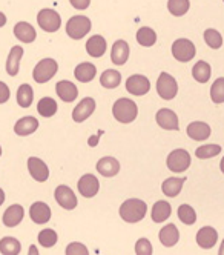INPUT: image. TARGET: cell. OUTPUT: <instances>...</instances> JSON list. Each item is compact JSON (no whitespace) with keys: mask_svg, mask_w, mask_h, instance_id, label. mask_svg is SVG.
<instances>
[{"mask_svg":"<svg viewBox=\"0 0 224 255\" xmlns=\"http://www.w3.org/2000/svg\"><path fill=\"white\" fill-rule=\"evenodd\" d=\"M55 91H57V96L60 97V100L66 102V103H71L77 99L79 96V89L77 86L74 85L72 82L69 80H62L55 85Z\"/></svg>","mask_w":224,"mask_h":255,"instance_id":"20","label":"cell"},{"mask_svg":"<svg viewBox=\"0 0 224 255\" xmlns=\"http://www.w3.org/2000/svg\"><path fill=\"white\" fill-rule=\"evenodd\" d=\"M126 89L129 94L141 97L149 93V89H151V82H149V79L146 76L134 74L126 80Z\"/></svg>","mask_w":224,"mask_h":255,"instance_id":"10","label":"cell"},{"mask_svg":"<svg viewBox=\"0 0 224 255\" xmlns=\"http://www.w3.org/2000/svg\"><path fill=\"white\" fill-rule=\"evenodd\" d=\"M186 181V177H169L163 181L161 185V191L166 197H177L181 189H183V185Z\"/></svg>","mask_w":224,"mask_h":255,"instance_id":"28","label":"cell"},{"mask_svg":"<svg viewBox=\"0 0 224 255\" xmlns=\"http://www.w3.org/2000/svg\"><path fill=\"white\" fill-rule=\"evenodd\" d=\"M37 240H39L40 246L49 249V248L55 246V243H57V240H59V235H57V232H55L54 229H43V231L39 232Z\"/></svg>","mask_w":224,"mask_h":255,"instance_id":"36","label":"cell"},{"mask_svg":"<svg viewBox=\"0 0 224 255\" xmlns=\"http://www.w3.org/2000/svg\"><path fill=\"white\" fill-rule=\"evenodd\" d=\"M96 111V100L92 97H85L72 111V120L76 123H82L92 116Z\"/></svg>","mask_w":224,"mask_h":255,"instance_id":"13","label":"cell"},{"mask_svg":"<svg viewBox=\"0 0 224 255\" xmlns=\"http://www.w3.org/2000/svg\"><path fill=\"white\" fill-rule=\"evenodd\" d=\"M5 23H6V15L3 12H0V28L5 26Z\"/></svg>","mask_w":224,"mask_h":255,"instance_id":"46","label":"cell"},{"mask_svg":"<svg viewBox=\"0 0 224 255\" xmlns=\"http://www.w3.org/2000/svg\"><path fill=\"white\" fill-rule=\"evenodd\" d=\"M192 76L198 83H208L211 79V65L204 60H200L192 68Z\"/></svg>","mask_w":224,"mask_h":255,"instance_id":"32","label":"cell"},{"mask_svg":"<svg viewBox=\"0 0 224 255\" xmlns=\"http://www.w3.org/2000/svg\"><path fill=\"white\" fill-rule=\"evenodd\" d=\"M69 2L74 8L79 9V11H83L91 5V0H69Z\"/></svg>","mask_w":224,"mask_h":255,"instance_id":"45","label":"cell"},{"mask_svg":"<svg viewBox=\"0 0 224 255\" xmlns=\"http://www.w3.org/2000/svg\"><path fill=\"white\" fill-rule=\"evenodd\" d=\"M211 99L214 103H224V77H220L211 86Z\"/></svg>","mask_w":224,"mask_h":255,"instance_id":"40","label":"cell"},{"mask_svg":"<svg viewBox=\"0 0 224 255\" xmlns=\"http://www.w3.org/2000/svg\"><path fill=\"white\" fill-rule=\"evenodd\" d=\"M100 83L103 88L114 89L121 83V76L117 69H106L103 74L100 76Z\"/></svg>","mask_w":224,"mask_h":255,"instance_id":"31","label":"cell"},{"mask_svg":"<svg viewBox=\"0 0 224 255\" xmlns=\"http://www.w3.org/2000/svg\"><path fill=\"white\" fill-rule=\"evenodd\" d=\"M54 198L55 202H57L63 209L66 211H72L77 208V197L74 194V191L66 186V185H60L55 188V192H54Z\"/></svg>","mask_w":224,"mask_h":255,"instance_id":"9","label":"cell"},{"mask_svg":"<svg viewBox=\"0 0 224 255\" xmlns=\"http://www.w3.org/2000/svg\"><path fill=\"white\" fill-rule=\"evenodd\" d=\"M91 20L86 15H74L66 23V34L72 40H80L91 31Z\"/></svg>","mask_w":224,"mask_h":255,"instance_id":"3","label":"cell"},{"mask_svg":"<svg viewBox=\"0 0 224 255\" xmlns=\"http://www.w3.org/2000/svg\"><path fill=\"white\" fill-rule=\"evenodd\" d=\"M59 71V63L54 59H43L39 63L35 65L34 71H32V79L35 80V83H46L48 80H51Z\"/></svg>","mask_w":224,"mask_h":255,"instance_id":"4","label":"cell"},{"mask_svg":"<svg viewBox=\"0 0 224 255\" xmlns=\"http://www.w3.org/2000/svg\"><path fill=\"white\" fill-rule=\"evenodd\" d=\"M220 152H221V146H218V144H204V146L197 148L195 155L201 160H206V158H212L218 155Z\"/></svg>","mask_w":224,"mask_h":255,"instance_id":"41","label":"cell"},{"mask_svg":"<svg viewBox=\"0 0 224 255\" xmlns=\"http://www.w3.org/2000/svg\"><path fill=\"white\" fill-rule=\"evenodd\" d=\"M0 155H2V146H0Z\"/></svg>","mask_w":224,"mask_h":255,"instance_id":"51","label":"cell"},{"mask_svg":"<svg viewBox=\"0 0 224 255\" xmlns=\"http://www.w3.org/2000/svg\"><path fill=\"white\" fill-rule=\"evenodd\" d=\"M22 57H23V48L22 46H12L9 54H8V59H6V72H8V76L15 77L18 74Z\"/></svg>","mask_w":224,"mask_h":255,"instance_id":"18","label":"cell"},{"mask_svg":"<svg viewBox=\"0 0 224 255\" xmlns=\"http://www.w3.org/2000/svg\"><path fill=\"white\" fill-rule=\"evenodd\" d=\"M23 217H25V209L23 206L20 205H11L5 214H3V218H2V222L6 228H15L17 225H20L22 220H23Z\"/></svg>","mask_w":224,"mask_h":255,"instance_id":"16","label":"cell"},{"mask_svg":"<svg viewBox=\"0 0 224 255\" xmlns=\"http://www.w3.org/2000/svg\"><path fill=\"white\" fill-rule=\"evenodd\" d=\"M220 168H221V172L224 174V157L221 158V163H220Z\"/></svg>","mask_w":224,"mask_h":255,"instance_id":"50","label":"cell"},{"mask_svg":"<svg viewBox=\"0 0 224 255\" xmlns=\"http://www.w3.org/2000/svg\"><path fill=\"white\" fill-rule=\"evenodd\" d=\"M37 23H39V26L46 32H55L62 26V17L54 9L45 8L37 14Z\"/></svg>","mask_w":224,"mask_h":255,"instance_id":"8","label":"cell"},{"mask_svg":"<svg viewBox=\"0 0 224 255\" xmlns=\"http://www.w3.org/2000/svg\"><path fill=\"white\" fill-rule=\"evenodd\" d=\"M186 132H188V135L192 140L201 141V140H206L211 137V126L204 122H192L191 125H188Z\"/></svg>","mask_w":224,"mask_h":255,"instance_id":"24","label":"cell"},{"mask_svg":"<svg viewBox=\"0 0 224 255\" xmlns=\"http://www.w3.org/2000/svg\"><path fill=\"white\" fill-rule=\"evenodd\" d=\"M32 100H34V91H32L31 85L25 83V85L18 86V91H17V103H18V106L29 108L32 105Z\"/></svg>","mask_w":224,"mask_h":255,"instance_id":"33","label":"cell"},{"mask_svg":"<svg viewBox=\"0 0 224 255\" xmlns=\"http://www.w3.org/2000/svg\"><path fill=\"white\" fill-rule=\"evenodd\" d=\"M79 192L85 197V198H92L96 197L99 189H100V183L94 174H85L80 180H79Z\"/></svg>","mask_w":224,"mask_h":255,"instance_id":"14","label":"cell"},{"mask_svg":"<svg viewBox=\"0 0 224 255\" xmlns=\"http://www.w3.org/2000/svg\"><path fill=\"white\" fill-rule=\"evenodd\" d=\"M29 254H35V255H37V254H39V251L35 249V246H31V249H29Z\"/></svg>","mask_w":224,"mask_h":255,"instance_id":"49","label":"cell"},{"mask_svg":"<svg viewBox=\"0 0 224 255\" xmlns=\"http://www.w3.org/2000/svg\"><path fill=\"white\" fill-rule=\"evenodd\" d=\"M3 202H5V192H3L2 188H0V206L3 205Z\"/></svg>","mask_w":224,"mask_h":255,"instance_id":"47","label":"cell"},{"mask_svg":"<svg viewBox=\"0 0 224 255\" xmlns=\"http://www.w3.org/2000/svg\"><path fill=\"white\" fill-rule=\"evenodd\" d=\"M65 252L68 255H88L89 254L88 248L83 243H79V242H74V243L68 245V248H66Z\"/></svg>","mask_w":224,"mask_h":255,"instance_id":"43","label":"cell"},{"mask_svg":"<svg viewBox=\"0 0 224 255\" xmlns=\"http://www.w3.org/2000/svg\"><path fill=\"white\" fill-rule=\"evenodd\" d=\"M106 48H108V43L105 40V37H102V35H92L91 39H88L86 42V51L91 57H103L105 52H106Z\"/></svg>","mask_w":224,"mask_h":255,"instance_id":"23","label":"cell"},{"mask_svg":"<svg viewBox=\"0 0 224 255\" xmlns=\"http://www.w3.org/2000/svg\"><path fill=\"white\" fill-rule=\"evenodd\" d=\"M172 214V208H171V203H167L166 200H160V202L154 203L152 206V211H151V217L155 223H163L166 222L167 218L171 217Z\"/></svg>","mask_w":224,"mask_h":255,"instance_id":"29","label":"cell"},{"mask_svg":"<svg viewBox=\"0 0 224 255\" xmlns=\"http://www.w3.org/2000/svg\"><path fill=\"white\" fill-rule=\"evenodd\" d=\"M74 76H76V79L79 82L88 83V82L96 79V76H97V66L94 63L83 62V63L76 66V69H74Z\"/></svg>","mask_w":224,"mask_h":255,"instance_id":"25","label":"cell"},{"mask_svg":"<svg viewBox=\"0 0 224 255\" xmlns=\"http://www.w3.org/2000/svg\"><path fill=\"white\" fill-rule=\"evenodd\" d=\"M129 45L124 40H117L114 45H112V51H111V60L114 65L121 66L127 62L129 59Z\"/></svg>","mask_w":224,"mask_h":255,"instance_id":"21","label":"cell"},{"mask_svg":"<svg viewBox=\"0 0 224 255\" xmlns=\"http://www.w3.org/2000/svg\"><path fill=\"white\" fill-rule=\"evenodd\" d=\"M97 171L103 177H115L120 172V163L114 157H103L97 161Z\"/></svg>","mask_w":224,"mask_h":255,"instance_id":"22","label":"cell"},{"mask_svg":"<svg viewBox=\"0 0 224 255\" xmlns=\"http://www.w3.org/2000/svg\"><path fill=\"white\" fill-rule=\"evenodd\" d=\"M29 217L35 225H45L51 218V208L43 202H35L29 208Z\"/></svg>","mask_w":224,"mask_h":255,"instance_id":"15","label":"cell"},{"mask_svg":"<svg viewBox=\"0 0 224 255\" xmlns=\"http://www.w3.org/2000/svg\"><path fill=\"white\" fill-rule=\"evenodd\" d=\"M37 128H39V120L35 117H31V116H26V117H22L18 119L14 125V132L20 137H25V135H29L32 132L37 131Z\"/></svg>","mask_w":224,"mask_h":255,"instance_id":"17","label":"cell"},{"mask_svg":"<svg viewBox=\"0 0 224 255\" xmlns=\"http://www.w3.org/2000/svg\"><path fill=\"white\" fill-rule=\"evenodd\" d=\"M189 8H191L189 0H169V2H167V9L175 17L184 15L189 11Z\"/></svg>","mask_w":224,"mask_h":255,"instance_id":"37","label":"cell"},{"mask_svg":"<svg viewBox=\"0 0 224 255\" xmlns=\"http://www.w3.org/2000/svg\"><path fill=\"white\" fill-rule=\"evenodd\" d=\"M14 35L23 43H32L37 39V32L34 26L28 22H18L14 26Z\"/></svg>","mask_w":224,"mask_h":255,"instance_id":"26","label":"cell"},{"mask_svg":"<svg viewBox=\"0 0 224 255\" xmlns=\"http://www.w3.org/2000/svg\"><path fill=\"white\" fill-rule=\"evenodd\" d=\"M218 240V234L214 228L211 226H204L197 232V245L203 249H211L215 246Z\"/></svg>","mask_w":224,"mask_h":255,"instance_id":"19","label":"cell"},{"mask_svg":"<svg viewBox=\"0 0 224 255\" xmlns=\"http://www.w3.org/2000/svg\"><path fill=\"white\" fill-rule=\"evenodd\" d=\"M146 211H147L146 202H143L140 198H127L126 202L121 203L118 214L121 217V220L134 225L143 220L146 217Z\"/></svg>","mask_w":224,"mask_h":255,"instance_id":"1","label":"cell"},{"mask_svg":"<svg viewBox=\"0 0 224 255\" xmlns=\"http://www.w3.org/2000/svg\"><path fill=\"white\" fill-rule=\"evenodd\" d=\"M166 165L171 172H175V174L184 172L191 166V154L186 149H174L167 155Z\"/></svg>","mask_w":224,"mask_h":255,"instance_id":"5","label":"cell"},{"mask_svg":"<svg viewBox=\"0 0 224 255\" xmlns=\"http://www.w3.org/2000/svg\"><path fill=\"white\" fill-rule=\"evenodd\" d=\"M157 93L163 100L175 99V96L178 93L177 80L171 74H167V72H161V74L158 76V80H157Z\"/></svg>","mask_w":224,"mask_h":255,"instance_id":"7","label":"cell"},{"mask_svg":"<svg viewBox=\"0 0 224 255\" xmlns=\"http://www.w3.org/2000/svg\"><path fill=\"white\" fill-rule=\"evenodd\" d=\"M112 116L114 119L123 125L127 123H132L137 116H138V106L134 100H129V99H118L114 106H112Z\"/></svg>","mask_w":224,"mask_h":255,"instance_id":"2","label":"cell"},{"mask_svg":"<svg viewBox=\"0 0 224 255\" xmlns=\"http://www.w3.org/2000/svg\"><path fill=\"white\" fill-rule=\"evenodd\" d=\"M178 218L184 225L191 226V225H194L197 222V212L189 205H181L178 208Z\"/></svg>","mask_w":224,"mask_h":255,"instance_id":"38","label":"cell"},{"mask_svg":"<svg viewBox=\"0 0 224 255\" xmlns=\"http://www.w3.org/2000/svg\"><path fill=\"white\" fill-rule=\"evenodd\" d=\"M37 111L42 117H52L57 113V102L51 97H43L39 103H37Z\"/></svg>","mask_w":224,"mask_h":255,"instance_id":"35","label":"cell"},{"mask_svg":"<svg viewBox=\"0 0 224 255\" xmlns=\"http://www.w3.org/2000/svg\"><path fill=\"white\" fill-rule=\"evenodd\" d=\"M9 97H11V91H9V88L6 86V83L0 82V105L6 103V102L9 100Z\"/></svg>","mask_w":224,"mask_h":255,"instance_id":"44","label":"cell"},{"mask_svg":"<svg viewBox=\"0 0 224 255\" xmlns=\"http://www.w3.org/2000/svg\"><path fill=\"white\" fill-rule=\"evenodd\" d=\"M223 2H224V0H223Z\"/></svg>","mask_w":224,"mask_h":255,"instance_id":"52","label":"cell"},{"mask_svg":"<svg viewBox=\"0 0 224 255\" xmlns=\"http://www.w3.org/2000/svg\"><path fill=\"white\" fill-rule=\"evenodd\" d=\"M28 171H29L31 177L35 181H39V183H43V181H46L48 177H49L48 165L43 160L37 158V157H29L28 158Z\"/></svg>","mask_w":224,"mask_h":255,"instance_id":"12","label":"cell"},{"mask_svg":"<svg viewBox=\"0 0 224 255\" xmlns=\"http://www.w3.org/2000/svg\"><path fill=\"white\" fill-rule=\"evenodd\" d=\"M137 42L144 46V48H149V46H154L155 42H157V34L152 28H147V26H143L137 31Z\"/></svg>","mask_w":224,"mask_h":255,"instance_id":"34","label":"cell"},{"mask_svg":"<svg viewBox=\"0 0 224 255\" xmlns=\"http://www.w3.org/2000/svg\"><path fill=\"white\" fill-rule=\"evenodd\" d=\"M204 42H206L208 46L212 48V49H220L223 46V37H221V34L217 29H212V28L204 31Z\"/></svg>","mask_w":224,"mask_h":255,"instance_id":"39","label":"cell"},{"mask_svg":"<svg viewBox=\"0 0 224 255\" xmlns=\"http://www.w3.org/2000/svg\"><path fill=\"white\" fill-rule=\"evenodd\" d=\"M155 120H157V125L166 131H178L180 129L178 117L172 109H167V108L160 109V111L155 114Z\"/></svg>","mask_w":224,"mask_h":255,"instance_id":"11","label":"cell"},{"mask_svg":"<svg viewBox=\"0 0 224 255\" xmlns=\"http://www.w3.org/2000/svg\"><path fill=\"white\" fill-rule=\"evenodd\" d=\"M197 54L195 45L189 39H177L172 43V56L175 60L181 63H188L191 62Z\"/></svg>","mask_w":224,"mask_h":255,"instance_id":"6","label":"cell"},{"mask_svg":"<svg viewBox=\"0 0 224 255\" xmlns=\"http://www.w3.org/2000/svg\"><path fill=\"white\" fill-rule=\"evenodd\" d=\"M218 254H220V255H224V240H223V243H221V246H220Z\"/></svg>","mask_w":224,"mask_h":255,"instance_id":"48","label":"cell"},{"mask_svg":"<svg viewBox=\"0 0 224 255\" xmlns=\"http://www.w3.org/2000/svg\"><path fill=\"white\" fill-rule=\"evenodd\" d=\"M160 242L164 248H172L178 243L180 240V232L177 229V226L174 223L166 225L161 231H160Z\"/></svg>","mask_w":224,"mask_h":255,"instance_id":"27","label":"cell"},{"mask_svg":"<svg viewBox=\"0 0 224 255\" xmlns=\"http://www.w3.org/2000/svg\"><path fill=\"white\" fill-rule=\"evenodd\" d=\"M152 252H154L152 245H151V242H149L147 239L137 240V243H135V254L137 255H151Z\"/></svg>","mask_w":224,"mask_h":255,"instance_id":"42","label":"cell"},{"mask_svg":"<svg viewBox=\"0 0 224 255\" xmlns=\"http://www.w3.org/2000/svg\"><path fill=\"white\" fill-rule=\"evenodd\" d=\"M22 251V245L14 237H3L0 240V254L3 255H18Z\"/></svg>","mask_w":224,"mask_h":255,"instance_id":"30","label":"cell"}]
</instances>
